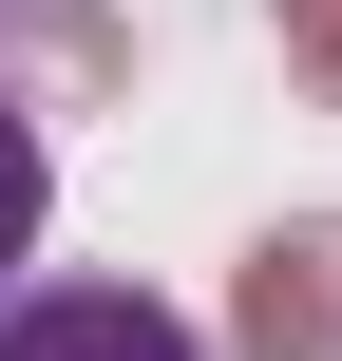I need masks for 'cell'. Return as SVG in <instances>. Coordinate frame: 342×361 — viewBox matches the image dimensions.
Instances as JSON below:
<instances>
[{"instance_id": "6da1fadb", "label": "cell", "mask_w": 342, "mask_h": 361, "mask_svg": "<svg viewBox=\"0 0 342 361\" xmlns=\"http://www.w3.org/2000/svg\"><path fill=\"white\" fill-rule=\"evenodd\" d=\"M228 343L248 361H342V228H267V247H248Z\"/></svg>"}, {"instance_id": "3957f363", "label": "cell", "mask_w": 342, "mask_h": 361, "mask_svg": "<svg viewBox=\"0 0 342 361\" xmlns=\"http://www.w3.org/2000/svg\"><path fill=\"white\" fill-rule=\"evenodd\" d=\"M38 190H57V171H38V114L0 95V286H19V247H38Z\"/></svg>"}, {"instance_id": "7a4b0ae2", "label": "cell", "mask_w": 342, "mask_h": 361, "mask_svg": "<svg viewBox=\"0 0 342 361\" xmlns=\"http://www.w3.org/2000/svg\"><path fill=\"white\" fill-rule=\"evenodd\" d=\"M0 361H190V324H171L152 286H38V305L0 324Z\"/></svg>"}, {"instance_id": "277c9868", "label": "cell", "mask_w": 342, "mask_h": 361, "mask_svg": "<svg viewBox=\"0 0 342 361\" xmlns=\"http://www.w3.org/2000/svg\"><path fill=\"white\" fill-rule=\"evenodd\" d=\"M286 38H305V76L342 95V0H286Z\"/></svg>"}]
</instances>
